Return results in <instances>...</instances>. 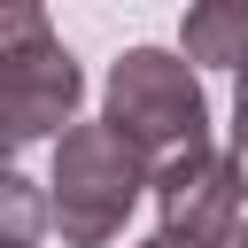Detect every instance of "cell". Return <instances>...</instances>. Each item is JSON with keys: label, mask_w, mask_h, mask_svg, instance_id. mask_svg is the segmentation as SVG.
Segmentation results:
<instances>
[{"label": "cell", "mask_w": 248, "mask_h": 248, "mask_svg": "<svg viewBox=\"0 0 248 248\" xmlns=\"http://www.w3.org/2000/svg\"><path fill=\"white\" fill-rule=\"evenodd\" d=\"M101 124L116 140H132L147 170H163L194 147H217L209 140V93H202L194 62L170 46H124L116 54L108 93H101Z\"/></svg>", "instance_id": "6da1fadb"}, {"label": "cell", "mask_w": 248, "mask_h": 248, "mask_svg": "<svg viewBox=\"0 0 248 248\" xmlns=\"http://www.w3.org/2000/svg\"><path fill=\"white\" fill-rule=\"evenodd\" d=\"M140 194H147V163L108 124H70L54 140L46 225L62 232V248H108L124 232V217L140 209Z\"/></svg>", "instance_id": "7a4b0ae2"}, {"label": "cell", "mask_w": 248, "mask_h": 248, "mask_svg": "<svg viewBox=\"0 0 248 248\" xmlns=\"http://www.w3.org/2000/svg\"><path fill=\"white\" fill-rule=\"evenodd\" d=\"M78 101H85V70L46 23L0 39V163H16L39 140H62L78 124Z\"/></svg>", "instance_id": "3957f363"}, {"label": "cell", "mask_w": 248, "mask_h": 248, "mask_svg": "<svg viewBox=\"0 0 248 248\" xmlns=\"http://www.w3.org/2000/svg\"><path fill=\"white\" fill-rule=\"evenodd\" d=\"M147 194H155V217H163L155 240H170V248H225L232 225H240V202H248L225 147H194V155L147 170Z\"/></svg>", "instance_id": "277c9868"}, {"label": "cell", "mask_w": 248, "mask_h": 248, "mask_svg": "<svg viewBox=\"0 0 248 248\" xmlns=\"http://www.w3.org/2000/svg\"><path fill=\"white\" fill-rule=\"evenodd\" d=\"M178 39H186V62L240 70L248 62V0H194L186 23H178Z\"/></svg>", "instance_id": "5b68a950"}, {"label": "cell", "mask_w": 248, "mask_h": 248, "mask_svg": "<svg viewBox=\"0 0 248 248\" xmlns=\"http://www.w3.org/2000/svg\"><path fill=\"white\" fill-rule=\"evenodd\" d=\"M39 232H46V194L16 163H0V248H39Z\"/></svg>", "instance_id": "8992f818"}, {"label": "cell", "mask_w": 248, "mask_h": 248, "mask_svg": "<svg viewBox=\"0 0 248 248\" xmlns=\"http://www.w3.org/2000/svg\"><path fill=\"white\" fill-rule=\"evenodd\" d=\"M232 170H240V194H248V62H240V93H232Z\"/></svg>", "instance_id": "52a82bcc"}, {"label": "cell", "mask_w": 248, "mask_h": 248, "mask_svg": "<svg viewBox=\"0 0 248 248\" xmlns=\"http://www.w3.org/2000/svg\"><path fill=\"white\" fill-rule=\"evenodd\" d=\"M225 248H248V225H232V240H225Z\"/></svg>", "instance_id": "ba28073f"}, {"label": "cell", "mask_w": 248, "mask_h": 248, "mask_svg": "<svg viewBox=\"0 0 248 248\" xmlns=\"http://www.w3.org/2000/svg\"><path fill=\"white\" fill-rule=\"evenodd\" d=\"M140 248H170V240H140Z\"/></svg>", "instance_id": "9c48e42d"}]
</instances>
